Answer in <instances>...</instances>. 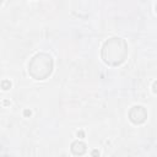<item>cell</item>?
Instances as JSON below:
<instances>
[{"label":"cell","instance_id":"obj_1","mask_svg":"<svg viewBox=\"0 0 157 157\" xmlns=\"http://www.w3.org/2000/svg\"><path fill=\"white\" fill-rule=\"evenodd\" d=\"M71 151L75 153V155H82L85 153L86 151V145L81 141H75L72 145H71Z\"/></svg>","mask_w":157,"mask_h":157}]
</instances>
